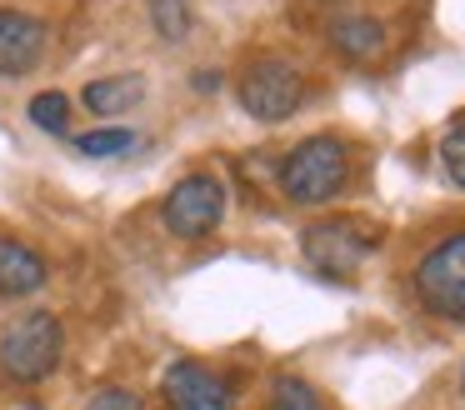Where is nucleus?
Listing matches in <instances>:
<instances>
[{
	"label": "nucleus",
	"mask_w": 465,
	"mask_h": 410,
	"mask_svg": "<svg viewBox=\"0 0 465 410\" xmlns=\"http://www.w3.org/2000/svg\"><path fill=\"white\" fill-rule=\"evenodd\" d=\"M235 100H241V110L251 120H261V125H281V120H291L295 110H301L305 100V75L291 65V60H251V65L241 70V80H235Z\"/></svg>",
	"instance_id": "3"
},
{
	"label": "nucleus",
	"mask_w": 465,
	"mask_h": 410,
	"mask_svg": "<svg viewBox=\"0 0 465 410\" xmlns=\"http://www.w3.org/2000/svg\"><path fill=\"white\" fill-rule=\"evenodd\" d=\"M215 85H221V75H215V70H211V75H195V90H215Z\"/></svg>",
	"instance_id": "18"
},
{
	"label": "nucleus",
	"mask_w": 465,
	"mask_h": 410,
	"mask_svg": "<svg viewBox=\"0 0 465 410\" xmlns=\"http://www.w3.org/2000/svg\"><path fill=\"white\" fill-rule=\"evenodd\" d=\"M440 170H445V180H450V185L465 190V120L440 135Z\"/></svg>",
	"instance_id": "16"
},
{
	"label": "nucleus",
	"mask_w": 465,
	"mask_h": 410,
	"mask_svg": "<svg viewBox=\"0 0 465 410\" xmlns=\"http://www.w3.org/2000/svg\"><path fill=\"white\" fill-rule=\"evenodd\" d=\"M45 55V25L25 10H0V75H25Z\"/></svg>",
	"instance_id": "8"
},
{
	"label": "nucleus",
	"mask_w": 465,
	"mask_h": 410,
	"mask_svg": "<svg viewBox=\"0 0 465 410\" xmlns=\"http://www.w3.org/2000/svg\"><path fill=\"white\" fill-rule=\"evenodd\" d=\"M151 25L161 30L165 40H185V30H191V5H185V0H151Z\"/></svg>",
	"instance_id": "15"
},
{
	"label": "nucleus",
	"mask_w": 465,
	"mask_h": 410,
	"mask_svg": "<svg viewBox=\"0 0 465 410\" xmlns=\"http://www.w3.org/2000/svg\"><path fill=\"white\" fill-rule=\"evenodd\" d=\"M45 260L35 255L25 240H11V235H0V295L15 300V295H35V290L45 285Z\"/></svg>",
	"instance_id": "10"
},
{
	"label": "nucleus",
	"mask_w": 465,
	"mask_h": 410,
	"mask_svg": "<svg viewBox=\"0 0 465 410\" xmlns=\"http://www.w3.org/2000/svg\"><path fill=\"white\" fill-rule=\"evenodd\" d=\"M271 410H331L321 395H315V385H305L301 375H281L271 385Z\"/></svg>",
	"instance_id": "14"
},
{
	"label": "nucleus",
	"mask_w": 465,
	"mask_h": 410,
	"mask_svg": "<svg viewBox=\"0 0 465 410\" xmlns=\"http://www.w3.org/2000/svg\"><path fill=\"white\" fill-rule=\"evenodd\" d=\"M415 295L430 315L465 325V230L435 240L415 265Z\"/></svg>",
	"instance_id": "4"
},
{
	"label": "nucleus",
	"mask_w": 465,
	"mask_h": 410,
	"mask_svg": "<svg viewBox=\"0 0 465 410\" xmlns=\"http://www.w3.org/2000/svg\"><path fill=\"white\" fill-rule=\"evenodd\" d=\"M25 115H31V125L45 130V135H65V130H71V115H75V100L61 95V90H41V95L25 105Z\"/></svg>",
	"instance_id": "12"
},
{
	"label": "nucleus",
	"mask_w": 465,
	"mask_h": 410,
	"mask_svg": "<svg viewBox=\"0 0 465 410\" xmlns=\"http://www.w3.org/2000/svg\"><path fill=\"white\" fill-rule=\"evenodd\" d=\"M375 245H381V230H375L371 220H351V215L321 220V225H311L301 235L305 260H311L315 270H325V275H351Z\"/></svg>",
	"instance_id": "6"
},
{
	"label": "nucleus",
	"mask_w": 465,
	"mask_h": 410,
	"mask_svg": "<svg viewBox=\"0 0 465 410\" xmlns=\"http://www.w3.org/2000/svg\"><path fill=\"white\" fill-rule=\"evenodd\" d=\"M161 220L175 240H205L225 220V185L215 175H185L171 185L161 205Z\"/></svg>",
	"instance_id": "5"
},
{
	"label": "nucleus",
	"mask_w": 465,
	"mask_h": 410,
	"mask_svg": "<svg viewBox=\"0 0 465 410\" xmlns=\"http://www.w3.org/2000/svg\"><path fill=\"white\" fill-rule=\"evenodd\" d=\"M351 185V150L335 135H311L281 160V195L291 205H325Z\"/></svg>",
	"instance_id": "1"
},
{
	"label": "nucleus",
	"mask_w": 465,
	"mask_h": 410,
	"mask_svg": "<svg viewBox=\"0 0 465 410\" xmlns=\"http://www.w3.org/2000/svg\"><path fill=\"white\" fill-rule=\"evenodd\" d=\"M141 145V135L125 125H105V130H91V135H75V155L85 160H111V155H131Z\"/></svg>",
	"instance_id": "13"
},
{
	"label": "nucleus",
	"mask_w": 465,
	"mask_h": 410,
	"mask_svg": "<svg viewBox=\"0 0 465 410\" xmlns=\"http://www.w3.org/2000/svg\"><path fill=\"white\" fill-rule=\"evenodd\" d=\"M81 105L91 110V115H131L135 105H145V75H135V70H121V75H101L91 80V85L81 90Z\"/></svg>",
	"instance_id": "9"
},
{
	"label": "nucleus",
	"mask_w": 465,
	"mask_h": 410,
	"mask_svg": "<svg viewBox=\"0 0 465 410\" xmlns=\"http://www.w3.org/2000/svg\"><path fill=\"white\" fill-rule=\"evenodd\" d=\"M165 400L175 410H231L235 405V385L225 375H215L201 360H175L165 370Z\"/></svg>",
	"instance_id": "7"
},
{
	"label": "nucleus",
	"mask_w": 465,
	"mask_h": 410,
	"mask_svg": "<svg viewBox=\"0 0 465 410\" xmlns=\"http://www.w3.org/2000/svg\"><path fill=\"white\" fill-rule=\"evenodd\" d=\"M331 40H335L341 55L371 60V55H381V50H385V25L375 15H345V20H335V25H331Z\"/></svg>",
	"instance_id": "11"
},
{
	"label": "nucleus",
	"mask_w": 465,
	"mask_h": 410,
	"mask_svg": "<svg viewBox=\"0 0 465 410\" xmlns=\"http://www.w3.org/2000/svg\"><path fill=\"white\" fill-rule=\"evenodd\" d=\"M85 410H145V400L135 395V390L111 385V390H95V395H91V405H85Z\"/></svg>",
	"instance_id": "17"
},
{
	"label": "nucleus",
	"mask_w": 465,
	"mask_h": 410,
	"mask_svg": "<svg viewBox=\"0 0 465 410\" xmlns=\"http://www.w3.org/2000/svg\"><path fill=\"white\" fill-rule=\"evenodd\" d=\"M65 330L51 310H25L0 330V375L15 385H35L61 365Z\"/></svg>",
	"instance_id": "2"
}]
</instances>
